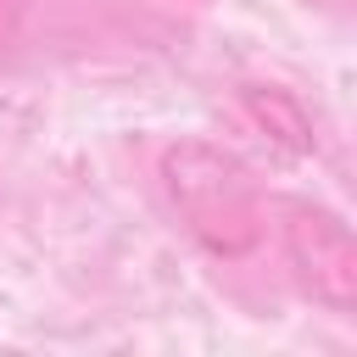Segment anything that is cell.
Listing matches in <instances>:
<instances>
[{"label":"cell","mask_w":357,"mask_h":357,"mask_svg":"<svg viewBox=\"0 0 357 357\" xmlns=\"http://www.w3.org/2000/svg\"><path fill=\"white\" fill-rule=\"evenodd\" d=\"M162 184L190 240H201L212 257H251L262 245V206L234 151L212 139H178L162 151Z\"/></svg>","instance_id":"cell-1"},{"label":"cell","mask_w":357,"mask_h":357,"mask_svg":"<svg viewBox=\"0 0 357 357\" xmlns=\"http://www.w3.org/2000/svg\"><path fill=\"white\" fill-rule=\"evenodd\" d=\"M284 257L318 307H329V312L357 307V240L340 212L284 206Z\"/></svg>","instance_id":"cell-2"},{"label":"cell","mask_w":357,"mask_h":357,"mask_svg":"<svg viewBox=\"0 0 357 357\" xmlns=\"http://www.w3.org/2000/svg\"><path fill=\"white\" fill-rule=\"evenodd\" d=\"M240 106H245V117H251L279 151H290V156H312V151H318L312 117H307V106H301L290 89H279V84H240Z\"/></svg>","instance_id":"cell-3"},{"label":"cell","mask_w":357,"mask_h":357,"mask_svg":"<svg viewBox=\"0 0 357 357\" xmlns=\"http://www.w3.org/2000/svg\"><path fill=\"white\" fill-rule=\"evenodd\" d=\"M28 6H33V0H0V39H6V33L28 17Z\"/></svg>","instance_id":"cell-4"}]
</instances>
